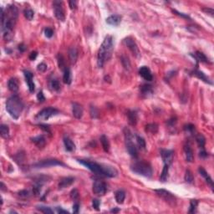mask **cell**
Masks as SVG:
<instances>
[{
  "mask_svg": "<svg viewBox=\"0 0 214 214\" xmlns=\"http://www.w3.org/2000/svg\"><path fill=\"white\" fill-rule=\"evenodd\" d=\"M24 13V16H25V18L27 19H28V20H32V19H33V18H34V13L32 9H25Z\"/></svg>",
  "mask_w": 214,
  "mask_h": 214,
  "instance_id": "cell-43",
  "label": "cell"
},
{
  "mask_svg": "<svg viewBox=\"0 0 214 214\" xmlns=\"http://www.w3.org/2000/svg\"><path fill=\"white\" fill-rule=\"evenodd\" d=\"M37 55H38V53H37L36 51H33V52H31V53H30V59H31V60H34V59H36Z\"/></svg>",
  "mask_w": 214,
  "mask_h": 214,
  "instance_id": "cell-56",
  "label": "cell"
},
{
  "mask_svg": "<svg viewBox=\"0 0 214 214\" xmlns=\"http://www.w3.org/2000/svg\"><path fill=\"white\" fill-rule=\"evenodd\" d=\"M75 181V178L74 177H71V176H68V177H64V178H62L59 183V189H63L65 188V187H70V185H72L74 183Z\"/></svg>",
  "mask_w": 214,
  "mask_h": 214,
  "instance_id": "cell-18",
  "label": "cell"
},
{
  "mask_svg": "<svg viewBox=\"0 0 214 214\" xmlns=\"http://www.w3.org/2000/svg\"><path fill=\"white\" fill-rule=\"evenodd\" d=\"M57 59H58V64H59V69H61V70L64 71V69L66 68V65H65V61H64V59L63 55L59 54L58 56H57Z\"/></svg>",
  "mask_w": 214,
  "mask_h": 214,
  "instance_id": "cell-37",
  "label": "cell"
},
{
  "mask_svg": "<svg viewBox=\"0 0 214 214\" xmlns=\"http://www.w3.org/2000/svg\"><path fill=\"white\" fill-rule=\"evenodd\" d=\"M98 110L95 107V106H92L91 108H90V116H91V117L92 118H96L98 116Z\"/></svg>",
  "mask_w": 214,
  "mask_h": 214,
  "instance_id": "cell-50",
  "label": "cell"
},
{
  "mask_svg": "<svg viewBox=\"0 0 214 214\" xmlns=\"http://www.w3.org/2000/svg\"><path fill=\"white\" fill-rule=\"evenodd\" d=\"M1 190H2V191H5V190H6V189H5L4 184L3 182H1Z\"/></svg>",
  "mask_w": 214,
  "mask_h": 214,
  "instance_id": "cell-62",
  "label": "cell"
},
{
  "mask_svg": "<svg viewBox=\"0 0 214 214\" xmlns=\"http://www.w3.org/2000/svg\"><path fill=\"white\" fill-rule=\"evenodd\" d=\"M141 93L143 96L149 97L153 94V89L150 84H143L141 86Z\"/></svg>",
  "mask_w": 214,
  "mask_h": 214,
  "instance_id": "cell-20",
  "label": "cell"
},
{
  "mask_svg": "<svg viewBox=\"0 0 214 214\" xmlns=\"http://www.w3.org/2000/svg\"><path fill=\"white\" fill-rule=\"evenodd\" d=\"M130 169L135 173L141 176H146V177H149V178L151 177L153 173L151 164L144 161H139L134 162L130 166Z\"/></svg>",
  "mask_w": 214,
  "mask_h": 214,
  "instance_id": "cell-5",
  "label": "cell"
},
{
  "mask_svg": "<svg viewBox=\"0 0 214 214\" xmlns=\"http://www.w3.org/2000/svg\"><path fill=\"white\" fill-rule=\"evenodd\" d=\"M79 210H80V205L79 203H75L73 206V213H79Z\"/></svg>",
  "mask_w": 214,
  "mask_h": 214,
  "instance_id": "cell-54",
  "label": "cell"
},
{
  "mask_svg": "<svg viewBox=\"0 0 214 214\" xmlns=\"http://www.w3.org/2000/svg\"><path fill=\"white\" fill-rule=\"evenodd\" d=\"M69 5H70V8L71 9H76V7H77V2L76 1H70Z\"/></svg>",
  "mask_w": 214,
  "mask_h": 214,
  "instance_id": "cell-55",
  "label": "cell"
},
{
  "mask_svg": "<svg viewBox=\"0 0 214 214\" xmlns=\"http://www.w3.org/2000/svg\"><path fill=\"white\" fill-rule=\"evenodd\" d=\"M139 74H140V76H141L144 80H147V81H151V80H153V76L151 74V70L147 66H142V67L140 68Z\"/></svg>",
  "mask_w": 214,
  "mask_h": 214,
  "instance_id": "cell-14",
  "label": "cell"
},
{
  "mask_svg": "<svg viewBox=\"0 0 214 214\" xmlns=\"http://www.w3.org/2000/svg\"><path fill=\"white\" fill-rule=\"evenodd\" d=\"M78 55H79V53H78V50H77L76 48L72 47V48L70 49V50H69V58H70V63L72 64L76 63L77 59H78Z\"/></svg>",
  "mask_w": 214,
  "mask_h": 214,
  "instance_id": "cell-23",
  "label": "cell"
},
{
  "mask_svg": "<svg viewBox=\"0 0 214 214\" xmlns=\"http://www.w3.org/2000/svg\"><path fill=\"white\" fill-rule=\"evenodd\" d=\"M107 191L106 185L104 181L101 180H96L93 184V193L98 196H103L105 195Z\"/></svg>",
  "mask_w": 214,
  "mask_h": 214,
  "instance_id": "cell-12",
  "label": "cell"
},
{
  "mask_svg": "<svg viewBox=\"0 0 214 214\" xmlns=\"http://www.w3.org/2000/svg\"><path fill=\"white\" fill-rule=\"evenodd\" d=\"M37 209L39 211H40L41 213H45V214H52L54 213V211L51 209L50 207H44V206H39L37 207Z\"/></svg>",
  "mask_w": 214,
  "mask_h": 214,
  "instance_id": "cell-40",
  "label": "cell"
},
{
  "mask_svg": "<svg viewBox=\"0 0 214 214\" xmlns=\"http://www.w3.org/2000/svg\"><path fill=\"white\" fill-rule=\"evenodd\" d=\"M158 130V126L156 123H151V124H148L146 126V131L151 133V134H156Z\"/></svg>",
  "mask_w": 214,
  "mask_h": 214,
  "instance_id": "cell-33",
  "label": "cell"
},
{
  "mask_svg": "<svg viewBox=\"0 0 214 214\" xmlns=\"http://www.w3.org/2000/svg\"><path fill=\"white\" fill-rule=\"evenodd\" d=\"M56 209H57V213H67V214L69 213V212H68V211L62 209V208H60L59 207H58Z\"/></svg>",
  "mask_w": 214,
  "mask_h": 214,
  "instance_id": "cell-57",
  "label": "cell"
},
{
  "mask_svg": "<svg viewBox=\"0 0 214 214\" xmlns=\"http://www.w3.org/2000/svg\"><path fill=\"white\" fill-rule=\"evenodd\" d=\"M198 172H199V173L201 174V176H203V177L205 178L207 183V184L209 185L210 187H211V188L213 189V179L211 178V176L208 175V173L206 172L203 168L201 167H199V169H198Z\"/></svg>",
  "mask_w": 214,
  "mask_h": 214,
  "instance_id": "cell-21",
  "label": "cell"
},
{
  "mask_svg": "<svg viewBox=\"0 0 214 214\" xmlns=\"http://www.w3.org/2000/svg\"><path fill=\"white\" fill-rule=\"evenodd\" d=\"M161 156L162 157L164 164L170 166L173 161V157H174V151L172 150H165L161 149Z\"/></svg>",
  "mask_w": 214,
  "mask_h": 214,
  "instance_id": "cell-13",
  "label": "cell"
},
{
  "mask_svg": "<svg viewBox=\"0 0 214 214\" xmlns=\"http://www.w3.org/2000/svg\"><path fill=\"white\" fill-rule=\"evenodd\" d=\"M37 99H38V101L39 102H44V101H45V97L44 96V94H43L42 91H39L38 93V95H37Z\"/></svg>",
  "mask_w": 214,
  "mask_h": 214,
  "instance_id": "cell-52",
  "label": "cell"
},
{
  "mask_svg": "<svg viewBox=\"0 0 214 214\" xmlns=\"http://www.w3.org/2000/svg\"><path fill=\"white\" fill-rule=\"evenodd\" d=\"M185 181L187 182V183H193V181H194V177H193V175L192 172L190 170H187L186 172H185V176H184Z\"/></svg>",
  "mask_w": 214,
  "mask_h": 214,
  "instance_id": "cell-36",
  "label": "cell"
},
{
  "mask_svg": "<svg viewBox=\"0 0 214 214\" xmlns=\"http://www.w3.org/2000/svg\"><path fill=\"white\" fill-rule=\"evenodd\" d=\"M155 193H156V195L158 197L162 198L164 201H166V202H167L170 206H172V207H175L176 206V197L172 193H170L169 191H167L165 189H156V190H155Z\"/></svg>",
  "mask_w": 214,
  "mask_h": 214,
  "instance_id": "cell-7",
  "label": "cell"
},
{
  "mask_svg": "<svg viewBox=\"0 0 214 214\" xmlns=\"http://www.w3.org/2000/svg\"><path fill=\"white\" fill-rule=\"evenodd\" d=\"M128 116V121L130 126H135L137 123V114L134 110H130L127 114Z\"/></svg>",
  "mask_w": 214,
  "mask_h": 214,
  "instance_id": "cell-26",
  "label": "cell"
},
{
  "mask_svg": "<svg viewBox=\"0 0 214 214\" xmlns=\"http://www.w3.org/2000/svg\"><path fill=\"white\" fill-rule=\"evenodd\" d=\"M92 205L93 207L96 211H99L100 210V205H101V201H99L98 199H93L92 201Z\"/></svg>",
  "mask_w": 214,
  "mask_h": 214,
  "instance_id": "cell-48",
  "label": "cell"
},
{
  "mask_svg": "<svg viewBox=\"0 0 214 214\" xmlns=\"http://www.w3.org/2000/svg\"><path fill=\"white\" fill-rule=\"evenodd\" d=\"M119 211H120V210L118 209V208H115V209H112V210H111L110 212H111V213H118Z\"/></svg>",
  "mask_w": 214,
  "mask_h": 214,
  "instance_id": "cell-63",
  "label": "cell"
},
{
  "mask_svg": "<svg viewBox=\"0 0 214 214\" xmlns=\"http://www.w3.org/2000/svg\"><path fill=\"white\" fill-rule=\"evenodd\" d=\"M168 173H169V166L168 165H165L163 170H162V172L161 174V176H160V181H162V182H165L167 180Z\"/></svg>",
  "mask_w": 214,
  "mask_h": 214,
  "instance_id": "cell-32",
  "label": "cell"
},
{
  "mask_svg": "<svg viewBox=\"0 0 214 214\" xmlns=\"http://www.w3.org/2000/svg\"><path fill=\"white\" fill-rule=\"evenodd\" d=\"M126 198V193L122 190H119L116 193V200L119 204H122Z\"/></svg>",
  "mask_w": 214,
  "mask_h": 214,
  "instance_id": "cell-29",
  "label": "cell"
},
{
  "mask_svg": "<svg viewBox=\"0 0 214 214\" xmlns=\"http://www.w3.org/2000/svg\"><path fill=\"white\" fill-rule=\"evenodd\" d=\"M173 12H174V13H176V14H178L179 16H181V17L186 18V19H190V18H189L188 16H187V15H185V14H183V13H179V12H177V11H176V10H173Z\"/></svg>",
  "mask_w": 214,
  "mask_h": 214,
  "instance_id": "cell-59",
  "label": "cell"
},
{
  "mask_svg": "<svg viewBox=\"0 0 214 214\" xmlns=\"http://www.w3.org/2000/svg\"><path fill=\"white\" fill-rule=\"evenodd\" d=\"M195 56H196L197 60H199L200 62H202V63H208V59L207 58V56H206L203 53L200 52V51H197V52L195 53Z\"/></svg>",
  "mask_w": 214,
  "mask_h": 214,
  "instance_id": "cell-35",
  "label": "cell"
},
{
  "mask_svg": "<svg viewBox=\"0 0 214 214\" xmlns=\"http://www.w3.org/2000/svg\"><path fill=\"white\" fill-rule=\"evenodd\" d=\"M184 130L187 131V132H188V133H193L194 132V130H195V126H193V124H187V125H186L184 126Z\"/></svg>",
  "mask_w": 214,
  "mask_h": 214,
  "instance_id": "cell-45",
  "label": "cell"
},
{
  "mask_svg": "<svg viewBox=\"0 0 214 214\" xmlns=\"http://www.w3.org/2000/svg\"><path fill=\"white\" fill-rule=\"evenodd\" d=\"M0 133H1V136L3 138L8 139L9 137V128L7 125H1L0 126Z\"/></svg>",
  "mask_w": 214,
  "mask_h": 214,
  "instance_id": "cell-30",
  "label": "cell"
},
{
  "mask_svg": "<svg viewBox=\"0 0 214 214\" xmlns=\"http://www.w3.org/2000/svg\"><path fill=\"white\" fill-rule=\"evenodd\" d=\"M121 22V16L119 14H113L106 19V23L112 26H117Z\"/></svg>",
  "mask_w": 214,
  "mask_h": 214,
  "instance_id": "cell-17",
  "label": "cell"
},
{
  "mask_svg": "<svg viewBox=\"0 0 214 214\" xmlns=\"http://www.w3.org/2000/svg\"><path fill=\"white\" fill-rule=\"evenodd\" d=\"M8 87L9 90L12 92H17L19 88V84L16 78H11L8 82Z\"/></svg>",
  "mask_w": 214,
  "mask_h": 214,
  "instance_id": "cell-19",
  "label": "cell"
},
{
  "mask_svg": "<svg viewBox=\"0 0 214 214\" xmlns=\"http://www.w3.org/2000/svg\"><path fill=\"white\" fill-rule=\"evenodd\" d=\"M59 113V111L57 109H55L54 107H47V108H44L42 110H40L35 119L37 121H47L49 120L50 118L52 117V116H55L56 115H58Z\"/></svg>",
  "mask_w": 214,
  "mask_h": 214,
  "instance_id": "cell-8",
  "label": "cell"
},
{
  "mask_svg": "<svg viewBox=\"0 0 214 214\" xmlns=\"http://www.w3.org/2000/svg\"><path fill=\"white\" fill-rule=\"evenodd\" d=\"M63 80L64 82L67 84H70L71 83V73H70V70L68 67L65 68L64 70Z\"/></svg>",
  "mask_w": 214,
  "mask_h": 214,
  "instance_id": "cell-28",
  "label": "cell"
},
{
  "mask_svg": "<svg viewBox=\"0 0 214 214\" xmlns=\"http://www.w3.org/2000/svg\"><path fill=\"white\" fill-rule=\"evenodd\" d=\"M79 163L87 167L89 170L94 172L98 176H107V177H116L118 175V171L113 167L101 165L88 160H78Z\"/></svg>",
  "mask_w": 214,
  "mask_h": 214,
  "instance_id": "cell-2",
  "label": "cell"
},
{
  "mask_svg": "<svg viewBox=\"0 0 214 214\" xmlns=\"http://www.w3.org/2000/svg\"><path fill=\"white\" fill-rule=\"evenodd\" d=\"M31 140H32V142L34 143L39 148L44 147L45 146V143H46V140H45L44 136H35L34 138H32Z\"/></svg>",
  "mask_w": 214,
  "mask_h": 214,
  "instance_id": "cell-22",
  "label": "cell"
},
{
  "mask_svg": "<svg viewBox=\"0 0 214 214\" xmlns=\"http://www.w3.org/2000/svg\"><path fill=\"white\" fill-rule=\"evenodd\" d=\"M203 11L206 12V13H210L211 15H213V9H203Z\"/></svg>",
  "mask_w": 214,
  "mask_h": 214,
  "instance_id": "cell-58",
  "label": "cell"
},
{
  "mask_svg": "<svg viewBox=\"0 0 214 214\" xmlns=\"http://www.w3.org/2000/svg\"><path fill=\"white\" fill-rule=\"evenodd\" d=\"M80 197L79 195V192L77 189H73L71 192H70V197H71L73 200H77Z\"/></svg>",
  "mask_w": 214,
  "mask_h": 214,
  "instance_id": "cell-46",
  "label": "cell"
},
{
  "mask_svg": "<svg viewBox=\"0 0 214 214\" xmlns=\"http://www.w3.org/2000/svg\"><path fill=\"white\" fill-rule=\"evenodd\" d=\"M124 44H126V47L130 50L132 53V55H134L135 57L139 58L140 57V50L137 46V44H136L135 40L131 37H127L124 39Z\"/></svg>",
  "mask_w": 214,
  "mask_h": 214,
  "instance_id": "cell-11",
  "label": "cell"
},
{
  "mask_svg": "<svg viewBox=\"0 0 214 214\" xmlns=\"http://www.w3.org/2000/svg\"><path fill=\"white\" fill-rule=\"evenodd\" d=\"M55 166H63V167H65V164L56 159H48L43 160V161H39L37 163L34 164V165H33V167L44 168L50 167H55Z\"/></svg>",
  "mask_w": 214,
  "mask_h": 214,
  "instance_id": "cell-9",
  "label": "cell"
},
{
  "mask_svg": "<svg viewBox=\"0 0 214 214\" xmlns=\"http://www.w3.org/2000/svg\"><path fill=\"white\" fill-rule=\"evenodd\" d=\"M184 152L185 156H186V160L188 162H193L194 160V156H193V151L192 148L190 147L189 145H186L184 146Z\"/></svg>",
  "mask_w": 214,
  "mask_h": 214,
  "instance_id": "cell-24",
  "label": "cell"
},
{
  "mask_svg": "<svg viewBox=\"0 0 214 214\" xmlns=\"http://www.w3.org/2000/svg\"><path fill=\"white\" fill-rule=\"evenodd\" d=\"M47 70V65L44 63H40L38 65V70L40 72H44Z\"/></svg>",
  "mask_w": 214,
  "mask_h": 214,
  "instance_id": "cell-51",
  "label": "cell"
},
{
  "mask_svg": "<svg viewBox=\"0 0 214 214\" xmlns=\"http://www.w3.org/2000/svg\"><path fill=\"white\" fill-rule=\"evenodd\" d=\"M136 141H137L139 147H140L141 149H145V148H146V146H147V145H146L145 139L141 137V136H136Z\"/></svg>",
  "mask_w": 214,
  "mask_h": 214,
  "instance_id": "cell-42",
  "label": "cell"
},
{
  "mask_svg": "<svg viewBox=\"0 0 214 214\" xmlns=\"http://www.w3.org/2000/svg\"><path fill=\"white\" fill-rule=\"evenodd\" d=\"M19 50H20V52H24V51L26 50L25 45H24V44H20V45L19 46Z\"/></svg>",
  "mask_w": 214,
  "mask_h": 214,
  "instance_id": "cell-61",
  "label": "cell"
},
{
  "mask_svg": "<svg viewBox=\"0 0 214 214\" xmlns=\"http://www.w3.org/2000/svg\"><path fill=\"white\" fill-rule=\"evenodd\" d=\"M121 63H122V65L124 66V68L127 70H129L130 69V60L128 59V57H126V56H122L121 57Z\"/></svg>",
  "mask_w": 214,
  "mask_h": 214,
  "instance_id": "cell-41",
  "label": "cell"
},
{
  "mask_svg": "<svg viewBox=\"0 0 214 214\" xmlns=\"http://www.w3.org/2000/svg\"><path fill=\"white\" fill-rule=\"evenodd\" d=\"M24 74L25 76L26 82L28 84L30 91V92H34V90H35V84H34V80H33V77H34L33 74L29 70H24Z\"/></svg>",
  "mask_w": 214,
  "mask_h": 214,
  "instance_id": "cell-16",
  "label": "cell"
},
{
  "mask_svg": "<svg viewBox=\"0 0 214 214\" xmlns=\"http://www.w3.org/2000/svg\"><path fill=\"white\" fill-rule=\"evenodd\" d=\"M199 156H200V157H203V158H205L207 156V153L205 151H201L200 153H199Z\"/></svg>",
  "mask_w": 214,
  "mask_h": 214,
  "instance_id": "cell-60",
  "label": "cell"
},
{
  "mask_svg": "<svg viewBox=\"0 0 214 214\" xmlns=\"http://www.w3.org/2000/svg\"><path fill=\"white\" fill-rule=\"evenodd\" d=\"M19 196L21 197H24V198H26V197H30V191L28 190H22L20 192H19Z\"/></svg>",
  "mask_w": 214,
  "mask_h": 214,
  "instance_id": "cell-47",
  "label": "cell"
},
{
  "mask_svg": "<svg viewBox=\"0 0 214 214\" xmlns=\"http://www.w3.org/2000/svg\"><path fill=\"white\" fill-rule=\"evenodd\" d=\"M84 110L82 105H80L79 103H72V114L76 119H80L83 116Z\"/></svg>",
  "mask_w": 214,
  "mask_h": 214,
  "instance_id": "cell-15",
  "label": "cell"
},
{
  "mask_svg": "<svg viewBox=\"0 0 214 214\" xmlns=\"http://www.w3.org/2000/svg\"><path fill=\"white\" fill-rule=\"evenodd\" d=\"M15 159H16V161H17L18 163L19 164H22L24 161V153H19V154H17L16 155V156H15Z\"/></svg>",
  "mask_w": 214,
  "mask_h": 214,
  "instance_id": "cell-44",
  "label": "cell"
},
{
  "mask_svg": "<svg viewBox=\"0 0 214 214\" xmlns=\"http://www.w3.org/2000/svg\"><path fill=\"white\" fill-rule=\"evenodd\" d=\"M176 124V118H172L167 121V125L169 126H175Z\"/></svg>",
  "mask_w": 214,
  "mask_h": 214,
  "instance_id": "cell-53",
  "label": "cell"
},
{
  "mask_svg": "<svg viewBox=\"0 0 214 214\" xmlns=\"http://www.w3.org/2000/svg\"><path fill=\"white\" fill-rule=\"evenodd\" d=\"M23 109H24V105L21 99L16 95L9 97L6 102V110L13 119H18Z\"/></svg>",
  "mask_w": 214,
  "mask_h": 214,
  "instance_id": "cell-4",
  "label": "cell"
},
{
  "mask_svg": "<svg viewBox=\"0 0 214 214\" xmlns=\"http://www.w3.org/2000/svg\"><path fill=\"white\" fill-rule=\"evenodd\" d=\"M44 34H45V36H46L47 38H51L53 36V34H54V31H53V30L51 28H46L44 30Z\"/></svg>",
  "mask_w": 214,
  "mask_h": 214,
  "instance_id": "cell-49",
  "label": "cell"
},
{
  "mask_svg": "<svg viewBox=\"0 0 214 214\" xmlns=\"http://www.w3.org/2000/svg\"><path fill=\"white\" fill-rule=\"evenodd\" d=\"M53 5H54V11H55V17L60 21H64L65 15H64V11L63 9V3L61 1L55 0L53 2Z\"/></svg>",
  "mask_w": 214,
  "mask_h": 214,
  "instance_id": "cell-10",
  "label": "cell"
},
{
  "mask_svg": "<svg viewBox=\"0 0 214 214\" xmlns=\"http://www.w3.org/2000/svg\"><path fill=\"white\" fill-rule=\"evenodd\" d=\"M196 141H197L198 147L201 149H203L206 143V139L204 137V136L201 134H197L196 136Z\"/></svg>",
  "mask_w": 214,
  "mask_h": 214,
  "instance_id": "cell-34",
  "label": "cell"
},
{
  "mask_svg": "<svg viewBox=\"0 0 214 214\" xmlns=\"http://www.w3.org/2000/svg\"><path fill=\"white\" fill-rule=\"evenodd\" d=\"M100 140H101V145H102V147H103L104 151L108 152L110 150V143L109 141H108V138L105 136V135H103V136H101V139H100Z\"/></svg>",
  "mask_w": 214,
  "mask_h": 214,
  "instance_id": "cell-31",
  "label": "cell"
},
{
  "mask_svg": "<svg viewBox=\"0 0 214 214\" xmlns=\"http://www.w3.org/2000/svg\"><path fill=\"white\" fill-rule=\"evenodd\" d=\"M64 147L66 151H74L76 150V145L75 143L72 141V140L70 138H69L68 136H65L64 138Z\"/></svg>",
  "mask_w": 214,
  "mask_h": 214,
  "instance_id": "cell-25",
  "label": "cell"
},
{
  "mask_svg": "<svg viewBox=\"0 0 214 214\" xmlns=\"http://www.w3.org/2000/svg\"><path fill=\"white\" fill-rule=\"evenodd\" d=\"M193 74L195 76H197L198 79H200L201 80H203V81H204V82H206V83H208V84H212V82L210 81L209 78H208V77H207V76H206V75L204 74V73H203V72L200 71V70H193Z\"/></svg>",
  "mask_w": 214,
  "mask_h": 214,
  "instance_id": "cell-27",
  "label": "cell"
},
{
  "mask_svg": "<svg viewBox=\"0 0 214 214\" xmlns=\"http://www.w3.org/2000/svg\"><path fill=\"white\" fill-rule=\"evenodd\" d=\"M124 134H125V140H126V150L132 157L136 158L138 156V150H137V147H136L134 141H134V136L131 133V131L127 128H125Z\"/></svg>",
  "mask_w": 214,
  "mask_h": 214,
  "instance_id": "cell-6",
  "label": "cell"
},
{
  "mask_svg": "<svg viewBox=\"0 0 214 214\" xmlns=\"http://www.w3.org/2000/svg\"><path fill=\"white\" fill-rule=\"evenodd\" d=\"M50 86L52 90L58 91L60 89V83L58 80H51L50 82Z\"/></svg>",
  "mask_w": 214,
  "mask_h": 214,
  "instance_id": "cell-38",
  "label": "cell"
},
{
  "mask_svg": "<svg viewBox=\"0 0 214 214\" xmlns=\"http://www.w3.org/2000/svg\"><path fill=\"white\" fill-rule=\"evenodd\" d=\"M197 205H198V201L195 199L191 200L190 201V208H189V213H196V209H197Z\"/></svg>",
  "mask_w": 214,
  "mask_h": 214,
  "instance_id": "cell-39",
  "label": "cell"
},
{
  "mask_svg": "<svg viewBox=\"0 0 214 214\" xmlns=\"http://www.w3.org/2000/svg\"><path fill=\"white\" fill-rule=\"evenodd\" d=\"M18 9L14 5H9L4 13V9H1L2 13V31L4 32L5 41H10L13 37V29L18 19Z\"/></svg>",
  "mask_w": 214,
  "mask_h": 214,
  "instance_id": "cell-1",
  "label": "cell"
},
{
  "mask_svg": "<svg viewBox=\"0 0 214 214\" xmlns=\"http://www.w3.org/2000/svg\"><path fill=\"white\" fill-rule=\"evenodd\" d=\"M114 50V41L112 36H106L104 39V41L101 44V48L98 52V66L103 67L106 61H108L111 55Z\"/></svg>",
  "mask_w": 214,
  "mask_h": 214,
  "instance_id": "cell-3",
  "label": "cell"
}]
</instances>
